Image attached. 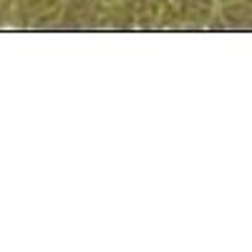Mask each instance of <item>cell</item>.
<instances>
[{
  "label": "cell",
  "instance_id": "obj_4",
  "mask_svg": "<svg viewBox=\"0 0 252 252\" xmlns=\"http://www.w3.org/2000/svg\"><path fill=\"white\" fill-rule=\"evenodd\" d=\"M215 3H217V5H222V3H232V0H215Z\"/></svg>",
  "mask_w": 252,
  "mask_h": 252
},
{
  "label": "cell",
  "instance_id": "obj_2",
  "mask_svg": "<svg viewBox=\"0 0 252 252\" xmlns=\"http://www.w3.org/2000/svg\"><path fill=\"white\" fill-rule=\"evenodd\" d=\"M71 0H15V15L13 20L20 26H51L63 18Z\"/></svg>",
  "mask_w": 252,
  "mask_h": 252
},
{
  "label": "cell",
  "instance_id": "obj_3",
  "mask_svg": "<svg viewBox=\"0 0 252 252\" xmlns=\"http://www.w3.org/2000/svg\"><path fill=\"white\" fill-rule=\"evenodd\" d=\"M15 15V0H0V26L10 23Z\"/></svg>",
  "mask_w": 252,
  "mask_h": 252
},
{
  "label": "cell",
  "instance_id": "obj_1",
  "mask_svg": "<svg viewBox=\"0 0 252 252\" xmlns=\"http://www.w3.org/2000/svg\"><path fill=\"white\" fill-rule=\"evenodd\" d=\"M134 0H71L61 20L78 28H129Z\"/></svg>",
  "mask_w": 252,
  "mask_h": 252
}]
</instances>
